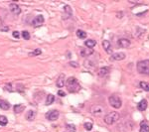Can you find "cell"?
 I'll use <instances>...</instances> for the list:
<instances>
[{
	"instance_id": "obj_1",
	"label": "cell",
	"mask_w": 149,
	"mask_h": 132,
	"mask_svg": "<svg viewBox=\"0 0 149 132\" xmlns=\"http://www.w3.org/2000/svg\"><path fill=\"white\" fill-rule=\"evenodd\" d=\"M66 85H67V88H68L69 93H78L79 89H81V85L78 83L77 78H72V77L67 79Z\"/></svg>"
},
{
	"instance_id": "obj_2",
	"label": "cell",
	"mask_w": 149,
	"mask_h": 132,
	"mask_svg": "<svg viewBox=\"0 0 149 132\" xmlns=\"http://www.w3.org/2000/svg\"><path fill=\"white\" fill-rule=\"evenodd\" d=\"M136 68L139 73L149 76V60H143L138 62L136 65Z\"/></svg>"
},
{
	"instance_id": "obj_3",
	"label": "cell",
	"mask_w": 149,
	"mask_h": 132,
	"mask_svg": "<svg viewBox=\"0 0 149 132\" xmlns=\"http://www.w3.org/2000/svg\"><path fill=\"white\" fill-rule=\"evenodd\" d=\"M119 119V114L118 112H116V111H111V112L107 113L105 116H104V122L106 123V124H108V125H111V124H113L115 123L117 120Z\"/></svg>"
},
{
	"instance_id": "obj_4",
	"label": "cell",
	"mask_w": 149,
	"mask_h": 132,
	"mask_svg": "<svg viewBox=\"0 0 149 132\" xmlns=\"http://www.w3.org/2000/svg\"><path fill=\"white\" fill-rule=\"evenodd\" d=\"M108 102L109 104L112 106L113 108H116V109H118V108L121 107V105H122V101H121V98L117 96V95H111V96H109L108 97Z\"/></svg>"
},
{
	"instance_id": "obj_5",
	"label": "cell",
	"mask_w": 149,
	"mask_h": 132,
	"mask_svg": "<svg viewBox=\"0 0 149 132\" xmlns=\"http://www.w3.org/2000/svg\"><path fill=\"white\" fill-rule=\"evenodd\" d=\"M60 115V112L58 110H51L49 112L46 114V118L50 120V121H55V120H57L58 117H59Z\"/></svg>"
},
{
	"instance_id": "obj_6",
	"label": "cell",
	"mask_w": 149,
	"mask_h": 132,
	"mask_svg": "<svg viewBox=\"0 0 149 132\" xmlns=\"http://www.w3.org/2000/svg\"><path fill=\"white\" fill-rule=\"evenodd\" d=\"M43 23H44V17L42 15H38L32 21V26L35 27V28H37V27H40Z\"/></svg>"
},
{
	"instance_id": "obj_7",
	"label": "cell",
	"mask_w": 149,
	"mask_h": 132,
	"mask_svg": "<svg viewBox=\"0 0 149 132\" xmlns=\"http://www.w3.org/2000/svg\"><path fill=\"white\" fill-rule=\"evenodd\" d=\"M90 111H91V113H93L94 115H96V116H98V115H101L102 112H104V107L99 105V104H95L94 106H91Z\"/></svg>"
},
{
	"instance_id": "obj_8",
	"label": "cell",
	"mask_w": 149,
	"mask_h": 132,
	"mask_svg": "<svg viewBox=\"0 0 149 132\" xmlns=\"http://www.w3.org/2000/svg\"><path fill=\"white\" fill-rule=\"evenodd\" d=\"M117 45H118L119 48H122V49H127L129 46H130V41L128 39H119L117 41Z\"/></svg>"
},
{
	"instance_id": "obj_9",
	"label": "cell",
	"mask_w": 149,
	"mask_h": 132,
	"mask_svg": "<svg viewBox=\"0 0 149 132\" xmlns=\"http://www.w3.org/2000/svg\"><path fill=\"white\" fill-rule=\"evenodd\" d=\"M9 9L14 15H19L20 13H21V8H20V6L17 5L16 3H11V4L9 5Z\"/></svg>"
},
{
	"instance_id": "obj_10",
	"label": "cell",
	"mask_w": 149,
	"mask_h": 132,
	"mask_svg": "<svg viewBox=\"0 0 149 132\" xmlns=\"http://www.w3.org/2000/svg\"><path fill=\"white\" fill-rule=\"evenodd\" d=\"M102 47H104V51L107 53V54L111 55L112 54V48H111V44L108 40H104L102 42Z\"/></svg>"
},
{
	"instance_id": "obj_11",
	"label": "cell",
	"mask_w": 149,
	"mask_h": 132,
	"mask_svg": "<svg viewBox=\"0 0 149 132\" xmlns=\"http://www.w3.org/2000/svg\"><path fill=\"white\" fill-rule=\"evenodd\" d=\"M72 16V8L69 5H65L64 6V15H63V19H68Z\"/></svg>"
},
{
	"instance_id": "obj_12",
	"label": "cell",
	"mask_w": 149,
	"mask_h": 132,
	"mask_svg": "<svg viewBox=\"0 0 149 132\" xmlns=\"http://www.w3.org/2000/svg\"><path fill=\"white\" fill-rule=\"evenodd\" d=\"M65 84H66L65 74L64 73H62V74H60V77L58 78V79H57V82H56V85H57L58 88H64Z\"/></svg>"
},
{
	"instance_id": "obj_13",
	"label": "cell",
	"mask_w": 149,
	"mask_h": 132,
	"mask_svg": "<svg viewBox=\"0 0 149 132\" xmlns=\"http://www.w3.org/2000/svg\"><path fill=\"white\" fill-rule=\"evenodd\" d=\"M94 54V49L90 48H83L81 50V56L82 57H89L90 55Z\"/></svg>"
},
{
	"instance_id": "obj_14",
	"label": "cell",
	"mask_w": 149,
	"mask_h": 132,
	"mask_svg": "<svg viewBox=\"0 0 149 132\" xmlns=\"http://www.w3.org/2000/svg\"><path fill=\"white\" fill-rule=\"evenodd\" d=\"M147 106H148L147 100H146V99H142V100H140L139 103L137 104V109L140 110V111H144V110H146Z\"/></svg>"
},
{
	"instance_id": "obj_15",
	"label": "cell",
	"mask_w": 149,
	"mask_h": 132,
	"mask_svg": "<svg viewBox=\"0 0 149 132\" xmlns=\"http://www.w3.org/2000/svg\"><path fill=\"white\" fill-rule=\"evenodd\" d=\"M112 59L115 60V61H122V60L125 59V54L120 52V53H114L112 54Z\"/></svg>"
},
{
	"instance_id": "obj_16",
	"label": "cell",
	"mask_w": 149,
	"mask_h": 132,
	"mask_svg": "<svg viewBox=\"0 0 149 132\" xmlns=\"http://www.w3.org/2000/svg\"><path fill=\"white\" fill-rule=\"evenodd\" d=\"M35 117H36V112H35L34 110H29L28 112L26 113V119L29 120V121L34 120Z\"/></svg>"
},
{
	"instance_id": "obj_17",
	"label": "cell",
	"mask_w": 149,
	"mask_h": 132,
	"mask_svg": "<svg viewBox=\"0 0 149 132\" xmlns=\"http://www.w3.org/2000/svg\"><path fill=\"white\" fill-rule=\"evenodd\" d=\"M84 45L87 46V48L93 49L94 46L96 45V41H95V40H93V39L87 40V41H84Z\"/></svg>"
},
{
	"instance_id": "obj_18",
	"label": "cell",
	"mask_w": 149,
	"mask_h": 132,
	"mask_svg": "<svg viewBox=\"0 0 149 132\" xmlns=\"http://www.w3.org/2000/svg\"><path fill=\"white\" fill-rule=\"evenodd\" d=\"M139 132H149V125L146 121H142L140 124V131Z\"/></svg>"
},
{
	"instance_id": "obj_19",
	"label": "cell",
	"mask_w": 149,
	"mask_h": 132,
	"mask_svg": "<svg viewBox=\"0 0 149 132\" xmlns=\"http://www.w3.org/2000/svg\"><path fill=\"white\" fill-rule=\"evenodd\" d=\"M109 72V68L107 67H104V68H100L99 70V77H104V76H106Z\"/></svg>"
},
{
	"instance_id": "obj_20",
	"label": "cell",
	"mask_w": 149,
	"mask_h": 132,
	"mask_svg": "<svg viewBox=\"0 0 149 132\" xmlns=\"http://www.w3.org/2000/svg\"><path fill=\"white\" fill-rule=\"evenodd\" d=\"M0 108H2L3 110H8L10 108V104L6 100L0 99Z\"/></svg>"
},
{
	"instance_id": "obj_21",
	"label": "cell",
	"mask_w": 149,
	"mask_h": 132,
	"mask_svg": "<svg viewBox=\"0 0 149 132\" xmlns=\"http://www.w3.org/2000/svg\"><path fill=\"white\" fill-rule=\"evenodd\" d=\"M24 109H25L24 104H16V105H14L15 113H21L22 111H24Z\"/></svg>"
},
{
	"instance_id": "obj_22",
	"label": "cell",
	"mask_w": 149,
	"mask_h": 132,
	"mask_svg": "<svg viewBox=\"0 0 149 132\" xmlns=\"http://www.w3.org/2000/svg\"><path fill=\"white\" fill-rule=\"evenodd\" d=\"M55 101V96L53 94H48L47 99H46V105H51Z\"/></svg>"
},
{
	"instance_id": "obj_23",
	"label": "cell",
	"mask_w": 149,
	"mask_h": 132,
	"mask_svg": "<svg viewBox=\"0 0 149 132\" xmlns=\"http://www.w3.org/2000/svg\"><path fill=\"white\" fill-rule=\"evenodd\" d=\"M139 87L142 88L143 90H145V91H149V83H146V82H140Z\"/></svg>"
},
{
	"instance_id": "obj_24",
	"label": "cell",
	"mask_w": 149,
	"mask_h": 132,
	"mask_svg": "<svg viewBox=\"0 0 149 132\" xmlns=\"http://www.w3.org/2000/svg\"><path fill=\"white\" fill-rule=\"evenodd\" d=\"M77 36L79 37V39H85L87 38V33L83 31V30H78L77 31Z\"/></svg>"
},
{
	"instance_id": "obj_25",
	"label": "cell",
	"mask_w": 149,
	"mask_h": 132,
	"mask_svg": "<svg viewBox=\"0 0 149 132\" xmlns=\"http://www.w3.org/2000/svg\"><path fill=\"white\" fill-rule=\"evenodd\" d=\"M8 123V119L5 115H0V125L1 126H5Z\"/></svg>"
},
{
	"instance_id": "obj_26",
	"label": "cell",
	"mask_w": 149,
	"mask_h": 132,
	"mask_svg": "<svg viewBox=\"0 0 149 132\" xmlns=\"http://www.w3.org/2000/svg\"><path fill=\"white\" fill-rule=\"evenodd\" d=\"M66 129H67V132H76V126L74 124H67Z\"/></svg>"
},
{
	"instance_id": "obj_27",
	"label": "cell",
	"mask_w": 149,
	"mask_h": 132,
	"mask_svg": "<svg viewBox=\"0 0 149 132\" xmlns=\"http://www.w3.org/2000/svg\"><path fill=\"white\" fill-rule=\"evenodd\" d=\"M41 53H42L41 49H36V50H34L33 52L29 53V56H30V57H36V56H39Z\"/></svg>"
},
{
	"instance_id": "obj_28",
	"label": "cell",
	"mask_w": 149,
	"mask_h": 132,
	"mask_svg": "<svg viewBox=\"0 0 149 132\" xmlns=\"http://www.w3.org/2000/svg\"><path fill=\"white\" fill-rule=\"evenodd\" d=\"M84 128H85V130H88V131H90L91 129H93V123L91 122H85L84 124Z\"/></svg>"
},
{
	"instance_id": "obj_29",
	"label": "cell",
	"mask_w": 149,
	"mask_h": 132,
	"mask_svg": "<svg viewBox=\"0 0 149 132\" xmlns=\"http://www.w3.org/2000/svg\"><path fill=\"white\" fill-rule=\"evenodd\" d=\"M22 37L24 40H29L30 39V34L28 31H23L22 32Z\"/></svg>"
},
{
	"instance_id": "obj_30",
	"label": "cell",
	"mask_w": 149,
	"mask_h": 132,
	"mask_svg": "<svg viewBox=\"0 0 149 132\" xmlns=\"http://www.w3.org/2000/svg\"><path fill=\"white\" fill-rule=\"evenodd\" d=\"M12 35H13V37L16 38V39H19L20 38V34H19V32H18V31H13Z\"/></svg>"
},
{
	"instance_id": "obj_31",
	"label": "cell",
	"mask_w": 149,
	"mask_h": 132,
	"mask_svg": "<svg viewBox=\"0 0 149 132\" xmlns=\"http://www.w3.org/2000/svg\"><path fill=\"white\" fill-rule=\"evenodd\" d=\"M58 95H60V96H62V97H64V96H66V93H65L64 90L60 89L59 91H58Z\"/></svg>"
},
{
	"instance_id": "obj_32",
	"label": "cell",
	"mask_w": 149,
	"mask_h": 132,
	"mask_svg": "<svg viewBox=\"0 0 149 132\" xmlns=\"http://www.w3.org/2000/svg\"><path fill=\"white\" fill-rule=\"evenodd\" d=\"M70 66L71 67H74V68H78L79 67V65L77 62H70Z\"/></svg>"
},
{
	"instance_id": "obj_33",
	"label": "cell",
	"mask_w": 149,
	"mask_h": 132,
	"mask_svg": "<svg viewBox=\"0 0 149 132\" xmlns=\"http://www.w3.org/2000/svg\"><path fill=\"white\" fill-rule=\"evenodd\" d=\"M5 88H6L7 90H9V91H13V89L11 88V84H6V85H5Z\"/></svg>"
}]
</instances>
